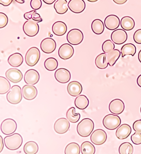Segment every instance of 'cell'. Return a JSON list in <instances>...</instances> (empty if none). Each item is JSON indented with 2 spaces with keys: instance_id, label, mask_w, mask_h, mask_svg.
<instances>
[{
  "instance_id": "cell-1",
  "label": "cell",
  "mask_w": 141,
  "mask_h": 154,
  "mask_svg": "<svg viewBox=\"0 0 141 154\" xmlns=\"http://www.w3.org/2000/svg\"><path fill=\"white\" fill-rule=\"evenodd\" d=\"M94 128V124L93 121L89 118H84L77 125V131L80 136L86 137L90 135Z\"/></svg>"
},
{
  "instance_id": "cell-2",
  "label": "cell",
  "mask_w": 141,
  "mask_h": 154,
  "mask_svg": "<svg viewBox=\"0 0 141 154\" xmlns=\"http://www.w3.org/2000/svg\"><path fill=\"white\" fill-rule=\"evenodd\" d=\"M4 144L7 149L14 150L19 149L23 143V137L20 134L15 133L6 136L4 139Z\"/></svg>"
},
{
  "instance_id": "cell-3",
  "label": "cell",
  "mask_w": 141,
  "mask_h": 154,
  "mask_svg": "<svg viewBox=\"0 0 141 154\" xmlns=\"http://www.w3.org/2000/svg\"><path fill=\"white\" fill-rule=\"evenodd\" d=\"M22 95L20 87L18 85H14L7 94V100L10 103L16 105L19 103L22 100Z\"/></svg>"
},
{
  "instance_id": "cell-4",
  "label": "cell",
  "mask_w": 141,
  "mask_h": 154,
  "mask_svg": "<svg viewBox=\"0 0 141 154\" xmlns=\"http://www.w3.org/2000/svg\"><path fill=\"white\" fill-rule=\"evenodd\" d=\"M121 120L118 115L109 114L104 117L103 124L106 129L110 130H115L120 126Z\"/></svg>"
},
{
  "instance_id": "cell-5",
  "label": "cell",
  "mask_w": 141,
  "mask_h": 154,
  "mask_svg": "<svg viewBox=\"0 0 141 154\" xmlns=\"http://www.w3.org/2000/svg\"><path fill=\"white\" fill-rule=\"evenodd\" d=\"M40 57V52L37 48H31L27 52L25 59L26 64L28 66H35L39 62Z\"/></svg>"
},
{
  "instance_id": "cell-6",
  "label": "cell",
  "mask_w": 141,
  "mask_h": 154,
  "mask_svg": "<svg viewBox=\"0 0 141 154\" xmlns=\"http://www.w3.org/2000/svg\"><path fill=\"white\" fill-rule=\"evenodd\" d=\"M23 29L24 33L27 36L33 37L38 33L39 27L37 22L33 20H28L24 23Z\"/></svg>"
},
{
  "instance_id": "cell-7",
  "label": "cell",
  "mask_w": 141,
  "mask_h": 154,
  "mask_svg": "<svg viewBox=\"0 0 141 154\" xmlns=\"http://www.w3.org/2000/svg\"><path fill=\"white\" fill-rule=\"evenodd\" d=\"M83 33L77 29H73L70 30L67 36V42L73 45H79L83 42Z\"/></svg>"
},
{
  "instance_id": "cell-8",
  "label": "cell",
  "mask_w": 141,
  "mask_h": 154,
  "mask_svg": "<svg viewBox=\"0 0 141 154\" xmlns=\"http://www.w3.org/2000/svg\"><path fill=\"white\" fill-rule=\"evenodd\" d=\"M17 128V124L16 122L12 119H5L1 124V131L5 135L12 134L16 131Z\"/></svg>"
},
{
  "instance_id": "cell-9",
  "label": "cell",
  "mask_w": 141,
  "mask_h": 154,
  "mask_svg": "<svg viewBox=\"0 0 141 154\" xmlns=\"http://www.w3.org/2000/svg\"><path fill=\"white\" fill-rule=\"evenodd\" d=\"M107 139V134L102 129H98L94 131L90 137L92 142L97 146L103 145L106 141Z\"/></svg>"
},
{
  "instance_id": "cell-10",
  "label": "cell",
  "mask_w": 141,
  "mask_h": 154,
  "mask_svg": "<svg viewBox=\"0 0 141 154\" xmlns=\"http://www.w3.org/2000/svg\"><path fill=\"white\" fill-rule=\"evenodd\" d=\"M70 127V124L67 119L65 118L58 119L55 122L54 129L55 132L60 134H65L68 131Z\"/></svg>"
},
{
  "instance_id": "cell-11",
  "label": "cell",
  "mask_w": 141,
  "mask_h": 154,
  "mask_svg": "<svg viewBox=\"0 0 141 154\" xmlns=\"http://www.w3.org/2000/svg\"><path fill=\"white\" fill-rule=\"evenodd\" d=\"M111 39L115 44L121 45L126 42L127 39V34L124 30L116 29L112 32Z\"/></svg>"
},
{
  "instance_id": "cell-12",
  "label": "cell",
  "mask_w": 141,
  "mask_h": 154,
  "mask_svg": "<svg viewBox=\"0 0 141 154\" xmlns=\"http://www.w3.org/2000/svg\"><path fill=\"white\" fill-rule=\"evenodd\" d=\"M7 79L13 83H17L21 81L23 75L19 69L16 68H10L5 72Z\"/></svg>"
},
{
  "instance_id": "cell-13",
  "label": "cell",
  "mask_w": 141,
  "mask_h": 154,
  "mask_svg": "<svg viewBox=\"0 0 141 154\" xmlns=\"http://www.w3.org/2000/svg\"><path fill=\"white\" fill-rule=\"evenodd\" d=\"M41 50L45 54L53 53L56 47V42L54 40L51 38H46L42 41L41 43Z\"/></svg>"
},
{
  "instance_id": "cell-14",
  "label": "cell",
  "mask_w": 141,
  "mask_h": 154,
  "mask_svg": "<svg viewBox=\"0 0 141 154\" xmlns=\"http://www.w3.org/2000/svg\"><path fill=\"white\" fill-rule=\"evenodd\" d=\"M39 73L35 69L28 70L24 75V81L27 85H36L39 81Z\"/></svg>"
},
{
  "instance_id": "cell-15",
  "label": "cell",
  "mask_w": 141,
  "mask_h": 154,
  "mask_svg": "<svg viewBox=\"0 0 141 154\" xmlns=\"http://www.w3.org/2000/svg\"><path fill=\"white\" fill-rule=\"evenodd\" d=\"M109 109L112 114L120 115L125 109V104L121 99H114L110 103Z\"/></svg>"
},
{
  "instance_id": "cell-16",
  "label": "cell",
  "mask_w": 141,
  "mask_h": 154,
  "mask_svg": "<svg viewBox=\"0 0 141 154\" xmlns=\"http://www.w3.org/2000/svg\"><path fill=\"white\" fill-rule=\"evenodd\" d=\"M58 55L63 60H67L73 56L74 50L71 45L68 44H63L61 45L58 50Z\"/></svg>"
},
{
  "instance_id": "cell-17",
  "label": "cell",
  "mask_w": 141,
  "mask_h": 154,
  "mask_svg": "<svg viewBox=\"0 0 141 154\" xmlns=\"http://www.w3.org/2000/svg\"><path fill=\"white\" fill-rule=\"evenodd\" d=\"M22 91L23 97L27 100H31L35 99L38 94L37 88L32 85H24Z\"/></svg>"
},
{
  "instance_id": "cell-18",
  "label": "cell",
  "mask_w": 141,
  "mask_h": 154,
  "mask_svg": "<svg viewBox=\"0 0 141 154\" xmlns=\"http://www.w3.org/2000/svg\"><path fill=\"white\" fill-rule=\"evenodd\" d=\"M55 79L58 82L65 84L70 80L71 74L69 71L65 68H60L55 73Z\"/></svg>"
},
{
  "instance_id": "cell-19",
  "label": "cell",
  "mask_w": 141,
  "mask_h": 154,
  "mask_svg": "<svg viewBox=\"0 0 141 154\" xmlns=\"http://www.w3.org/2000/svg\"><path fill=\"white\" fill-rule=\"evenodd\" d=\"M70 10L75 13L83 12L85 9L86 4L84 0H70L68 3Z\"/></svg>"
},
{
  "instance_id": "cell-20",
  "label": "cell",
  "mask_w": 141,
  "mask_h": 154,
  "mask_svg": "<svg viewBox=\"0 0 141 154\" xmlns=\"http://www.w3.org/2000/svg\"><path fill=\"white\" fill-rule=\"evenodd\" d=\"M104 24L106 28L110 30H114L119 26L120 20L118 17L114 15L108 16L104 20Z\"/></svg>"
},
{
  "instance_id": "cell-21",
  "label": "cell",
  "mask_w": 141,
  "mask_h": 154,
  "mask_svg": "<svg viewBox=\"0 0 141 154\" xmlns=\"http://www.w3.org/2000/svg\"><path fill=\"white\" fill-rule=\"evenodd\" d=\"M67 91L70 96L76 97L81 94L83 91V87L80 83L75 81L69 83Z\"/></svg>"
},
{
  "instance_id": "cell-22",
  "label": "cell",
  "mask_w": 141,
  "mask_h": 154,
  "mask_svg": "<svg viewBox=\"0 0 141 154\" xmlns=\"http://www.w3.org/2000/svg\"><path fill=\"white\" fill-rule=\"evenodd\" d=\"M131 132V128L130 125L126 124H123L118 128L115 135L118 139L124 140L130 136Z\"/></svg>"
},
{
  "instance_id": "cell-23",
  "label": "cell",
  "mask_w": 141,
  "mask_h": 154,
  "mask_svg": "<svg viewBox=\"0 0 141 154\" xmlns=\"http://www.w3.org/2000/svg\"><path fill=\"white\" fill-rule=\"evenodd\" d=\"M52 29L53 33L55 35L62 36L66 33L67 31V26L64 22L58 21L53 24Z\"/></svg>"
},
{
  "instance_id": "cell-24",
  "label": "cell",
  "mask_w": 141,
  "mask_h": 154,
  "mask_svg": "<svg viewBox=\"0 0 141 154\" xmlns=\"http://www.w3.org/2000/svg\"><path fill=\"white\" fill-rule=\"evenodd\" d=\"M8 61L11 66L15 67H18L23 64V56L20 53H15L10 55Z\"/></svg>"
},
{
  "instance_id": "cell-25",
  "label": "cell",
  "mask_w": 141,
  "mask_h": 154,
  "mask_svg": "<svg viewBox=\"0 0 141 154\" xmlns=\"http://www.w3.org/2000/svg\"><path fill=\"white\" fill-rule=\"evenodd\" d=\"M54 8L58 14H65L68 10V6L66 0H57L54 5Z\"/></svg>"
},
{
  "instance_id": "cell-26",
  "label": "cell",
  "mask_w": 141,
  "mask_h": 154,
  "mask_svg": "<svg viewBox=\"0 0 141 154\" xmlns=\"http://www.w3.org/2000/svg\"><path fill=\"white\" fill-rule=\"evenodd\" d=\"M121 26L123 29L130 31L135 27V21L129 16H125L123 17L120 22Z\"/></svg>"
},
{
  "instance_id": "cell-27",
  "label": "cell",
  "mask_w": 141,
  "mask_h": 154,
  "mask_svg": "<svg viewBox=\"0 0 141 154\" xmlns=\"http://www.w3.org/2000/svg\"><path fill=\"white\" fill-rule=\"evenodd\" d=\"M89 104V100L86 96L80 95L76 97L75 100V105L78 109H84L87 108Z\"/></svg>"
},
{
  "instance_id": "cell-28",
  "label": "cell",
  "mask_w": 141,
  "mask_h": 154,
  "mask_svg": "<svg viewBox=\"0 0 141 154\" xmlns=\"http://www.w3.org/2000/svg\"><path fill=\"white\" fill-rule=\"evenodd\" d=\"M121 52L117 49H114L106 55V60L110 66H114L121 56Z\"/></svg>"
},
{
  "instance_id": "cell-29",
  "label": "cell",
  "mask_w": 141,
  "mask_h": 154,
  "mask_svg": "<svg viewBox=\"0 0 141 154\" xmlns=\"http://www.w3.org/2000/svg\"><path fill=\"white\" fill-rule=\"evenodd\" d=\"M106 55L105 53H102L98 55L95 59V65L100 69H105L108 66V63L106 60Z\"/></svg>"
},
{
  "instance_id": "cell-30",
  "label": "cell",
  "mask_w": 141,
  "mask_h": 154,
  "mask_svg": "<svg viewBox=\"0 0 141 154\" xmlns=\"http://www.w3.org/2000/svg\"><path fill=\"white\" fill-rule=\"evenodd\" d=\"M23 149L25 154H36L38 151L39 146L35 142L29 141L24 145Z\"/></svg>"
},
{
  "instance_id": "cell-31",
  "label": "cell",
  "mask_w": 141,
  "mask_h": 154,
  "mask_svg": "<svg viewBox=\"0 0 141 154\" xmlns=\"http://www.w3.org/2000/svg\"><path fill=\"white\" fill-rule=\"evenodd\" d=\"M91 27L93 32L97 35L102 34L104 30V23L99 19L94 20L92 23Z\"/></svg>"
},
{
  "instance_id": "cell-32",
  "label": "cell",
  "mask_w": 141,
  "mask_h": 154,
  "mask_svg": "<svg viewBox=\"0 0 141 154\" xmlns=\"http://www.w3.org/2000/svg\"><path fill=\"white\" fill-rule=\"evenodd\" d=\"M136 48L134 44H125L122 47L121 49L122 57H124L125 55H131L134 56L136 54Z\"/></svg>"
},
{
  "instance_id": "cell-33",
  "label": "cell",
  "mask_w": 141,
  "mask_h": 154,
  "mask_svg": "<svg viewBox=\"0 0 141 154\" xmlns=\"http://www.w3.org/2000/svg\"><path fill=\"white\" fill-rule=\"evenodd\" d=\"M66 117L69 121L73 123H75L80 120V115L79 113H76L75 107H72L67 112Z\"/></svg>"
},
{
  "instance_id": "cell-34",
  "label": "cell",
  "mask_w": 141,
  "mask_h": 154,
  "mask_svg": "<svg viewBox=\"0 0 141 154\" xmlns=\"http://www.w3.org/2000/svg\"><path fill=\"white\" fill-rule=\"evenodd\" d=\"M81 150L83 154H94L95 153V147L89 141H85L82 144Z\"/></svg>"
},
{
  "instance_id": "cell-35",
  "label": "cell",
  "mask_w": 141,
  "mask_h": 154,
  "mask_svg": "<svg viewBox=\"0 0 141 154\" xmlns=\"http://www.w3.org/2000/svg\"><path fill=\"white\" fill-rule=\"evenodd\" d=\"M80 148L79 145L76 143H70L65 148V154H80Z\"/></svg>"
},
{
  "instance_id": "cell-36",
  "label": "cell",
  "mask_w": 141,
  "mask_h": 154,
  "mask_svg": "<svg viewBox=\"0 0 141 154\" xmlns=\"http://www.w3.org/2000/svg\"><path fill=\"white\" fill-rule=\"evenodd\" d=\"M11 88V84L8 80L3 76H0V94H5Z\"/></svg>"
},
{
  "instance_id": "cell-37",
  "label": "cell",
  "mask_w": 141,
  "mask_h": 154,
  "mask_svg": "<svg viewBox=\"0 0 141 154\" xmlns=\"http://www.w3.org/2000/svg\"><path fill=\"white\" fill-rule=\"evenodd\" d=\"M134 148L130 143H123L119 148V152L120 154H133Z\"/></svg>"
},
{
  "instance_id": "cell-38",
  "label": "cell",
  "mask_w": 141,
  "mask_h": 154,
  "mask_svg": "<svg viewBox=\"0 0 141 154\" xmlns=\"http://www.w3.org/2000/svg\"><path fill=\"white\" fill-rule=\"evenodd\" d=\"M58 66V63L56 59L54 57L47 58L44 62L45 68L50 71L55 70Z\"/></svg>"
},
{
  "instance_id": "cell-39",
  "label": "cell",
  "mask_w": 141,
  "mask_h": 154,
  "mask_svg": "<svg viewBox=\"0 0 141 154\" xmlns=\"http://www.w3.org/2000/svg\"><path fill=\"white\" fill-rule=\"evenodd\" d=\"M24 18L28 20H33L37 23H40L42 21V19L39 14L36 13L35 10L25 13L24 15Z\"/></svg>"
},
{
  "instance_id": "cell-40",
  "label": "cell",
  "mask_w": 141,
  "mask_h": 154,
  "mask_svg": "<svg viewBox=\"0 0 141 154\" xmlns=\"http://www.w3.org/2000/svg\"><path fill=\"white\" fill-rule=\"evenodd\" d=\"M102 48V50L104 53L108 54L110 52L114 50L115 48V45L110 40H108L103 43Z\"/></svg>"
},
{
  "instance_id": "cell-41",
  "label": "cell",
  "mask_w": 141,
  "mask_h": 154,
  "mask_svg": "<svg viewBox=\"0 0 141 154\" xmlns=\"http://www.w3.org/2000/svg\"><path fill=\"white\" fill-rule=\"evenodd\" d=\"M131 140L134 144L139 145L141 144V133L136 132L131 136Z\"/></svg>"
},
{
  "instance_id": "cell-42",
  "label": "cell",
  "mask_w": 141,
  "mask_h": 154,
  "mask_svg": "<svg viewBox=\"0 0 141 154\" xmlns=\"http://www.w3.org/2000/svg\"><path fill=\"white\" fill-rule=\"evenodd\" d=\"M8 17L5 13H0V28L5 27L8 23Z\"/></svg>"
},
{
  "instance_id": "cell-43",
  "label": "cell",
  "mask_w": 141,
  "mask_h": 154,
  "mask_svg": "<svg viewBox=\"0 0 141 154\" xmlns=\"http://www.w3.org/2000/svg\"><path fill=\"white\" fill-rule=\"evenodd\" d=\"M42 5L41 0H31L30 6L31 8L34 10L39 9Z\"/></svg>"
},
{
  "instance_id": "cell-44",
  "label": "cell",
  "mask_w": 141,
  "mask_h": 154,
  "mask_svg": "<svg viewBox=\"0 0 141 154\" xmlns=\"http://www.w3.org/2000/svg\"><path fill=\"white\" fill-rule=\"evenodd\" d=\"M135 42L138 44H141V29L136 30L133 36Z\"/></svg>"
},
{
  "instance_id": "cell-45",
  "label": "cell",
  "mask_w": 141,
  "mask_h": 154,
  "mask_svg": "<svg viewBox=\"0 0 141 154\" xmlns=\"http://www.w3.org/2000/svg\"><path fill=\"white\" fill-rule=\"evenodd\" d=\"M133 128L135 132L141 133V119L136 120L133 123Z\"/></svg>"
},
{
  "instance_id": "cell-46",
  "label": "cell",
  "mask_w": 141,
  "mask_h": 154,
  "mask_svg": "<svg viewBox=\"0 0 141 154\" xmlns=\"http://www.w3.org/2000/svg\"><path fill=\"white\" fill-rule=\"evenodd\" d=\"M13 0H0V3L4 6L9 5L13 2Z\"/></svg>"
},
{
  "instance_id": "cell-47",
  "label": "cell",
  "mask_w": 141,
  "mask_h": 154,
  "mask_svg": "<svg viewBox=\"0 0 141 154\" xmlns=\"http://www.w3.org/2000/svg\"><path fill=\"white\" fill-rule=\"evenodd\" d=\"M127 0H113V1L116 4L118 5H123L127 2Z\"/></svg>"
},
{
  "instance_id": "cell-48",
  "label": "cell",
  "mask_w": 141,
  "mask_h": 154,
  "mask_svg": "<svg viewBox=\"0 0 141 154\" xmlns=\"http://www.w3.org/2000/svg\"><path fill=\"white\" fill-rule=\"evenodd\" d=\"M0 142H1V146H0V153L2 152V150L4 148V145H3V139L2 136H0Z\"/></svg>"
},
{
  "instance_id": "cell-49",
  "label": "cell",
  "mask_w": 141,
  "mask_h": 154,
  "mask_svg": "<svg viewBox=\"0 0 141 154\" xmlns=\"http://www.w3.org/2000/svg\"><path fill=\"white\" fill-rule=\"evenodd\" d=\"M43 1L46 4L51 5V4H53L56 0H43Z\"/></svg>"
},
{
  "instance_id": "cell-50",
  "label": "cell",
  "mask_w": 141,
  "mask_h": 154,
  "mask_svg": "<svg viewBox=\"0 0 141 154\" xmlns=\"http://www.w3.org/2000/svg\"><path fill=\"white\" fill-rule=\"evenodd\" d=\"M137 84L138 86L141 88V75H140L137 78Z\"/></svg>"
},
{
  "instance_id": "cell-51",
  "label": "cell",
  "mask_w": 141,
  "mask_h": 154,
  "mask_svg": "<svg viewBox=\"0 0 141 154\" xmlns=\"http://www.w3.org/2000/svg\"><path fill=\"white\" fill-rule=\"evenodd\" d=\"M15 1L17 3H20V4H23L24 3V0H15Z\"/></svg>"
},
{
  "instance_id": "cell-52",
  "label": "cell",
  "mask_w": 141,
  "mask_h": 154,
  "mask_svg": "<svg viewBox=\"0 0 141 154\" xmlns=\"http://www.w3.org/2000/svg\"><path fill=\"white\" fill-rule=\"evenodd\" d=\"M138 59L139 62L141 63V50L140 51L138 54Z\"/></svg>"
},
{
  "instance_id": "cell-53",
  "label": "cell",
  "mask_w": 141,
  "mask_h": 154,
  "mask_svg": "<svg viewBox=\"0 0 141 154\" xmlns=\"http://www.w3.org/2000/svg\"><path fill=\"white\" fill-rule=\"evenodd\" d=\"M87 1L90 2H97L98 0H87Z\"/></svg>"
},
{
  "instance_id": "cell-54",
  "label": "cell",
  "mask_w": 141,
  "mask_h": 154,
  "mask_svg": "<svg viewBox=\"0 0 141 154\" xmlns=\"http://www.w3.org/2000/svg\"><path fill=\"white\" fill-rule=\"evenodd\" d=\"M140 112H141V108H140Z\"/></svg>"
}]
</instances>
